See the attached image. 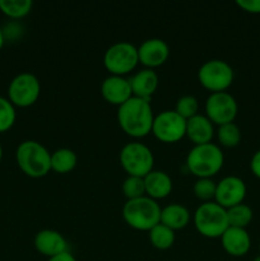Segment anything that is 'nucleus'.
<instances>
[{"label": "nucleus", "mask_w": 260, "mask_h": 261, "mask_svg": "<svg viewBox=\"0 0 260 261\" xmlns=\"http://www.w3.org/2000/svg\"><path fill=\"white\" fill-rule=\"evenodd\" d=\"M18 167L28 177H45L51 171V153L36 140H24L15 150Z\"/></svg>", "instance_id": "f03ea898"}, {"label": "nucleus", "mask_w": 260, "mask_h": 261, "mask_svg": "<svg viewBox=\"0 0 260 261\" xmlns=\"http://www.w3.org/2000/svg\"><path fill=\"white\" fill-rule=\"evenodd\" d=\"M47 261H76V259L68 251L63 252V254L60 255H56V256L54 257H50V259H47Z\"/></svg>", "instance_id": "2f4dec72"}, {"label": "nucleus", "mask_w": 260, "mask_h": 261, "mask_svg": "<svg viewBox=\"0 0 260 261\" xmlns=\"http://www.w3.org/2000/svg\"><path fill=\"white\" fill-rule=\"evenodd\" d=\"M252 261H260V255H259V256H256V257H255V259L252 260Z\"/></svg>", "instance_id": "f704fd0d"}, {"label": "nucleus", "mask_w": 260, "mask_h": 261, "mask_svg": "<svg viewBox=\"0 0 260 261\" xmlns=\"http://www.w3.org/2000/svg\"><path fill=\"white\" fill-rule=\"evenodd\" d=\"M246 191V185L242 178L237 176H227L217 184L214 201L227 211L244 203Z\"/></svg>", "instance_id": "f8f14e48"}, {"label": "nucleus", "mask_w": 260, "mask_h": 261, "mask_svg": "<svg viewBox=\"0 0 260 261\" xmlns=\"http://www.w3.org/2000/svg\"><path fill=\"white\" fill-rule=\"evenodd\" d=\"M149 241L157 250H168L175 244V231L160 223L149 231Z\"/></svg>", "instance_id": "4be33fe9"}, {"label": "nucleus", "mask_w": 260, "mask_h": 261, "mask_svg": "<svg viewBox=\"0 0 260 261\" xmlns=\"http://www.w3.org/2000/svg\"><path fill=\"white\" fill-rule=\"evenodd\" d=\"M17 119L15 106L5 97L0 96V133L12 129Z\"/></svg>", "instance_id": "a878e982"}, {"label": "nucleus", "mask_w": 260, "mask_h": 261, "mask_svg": "<svg viewBox=\"0 0 260 261\" xmlns=\"http://www.w3.org/2000/svg\"><path fill=\"white\" fill-rule=\"evenodd\" d=\"M235 73L227 61L213 59L208 60L198 70V81L205 89L212 93L226 92L232 86Z\"/></svg>", "instance_id": "0eeeda50"}, {"label": "nucleus", "mask_w": 260, "mask_h": 261, "mask_svg": "<svg viewBox=\"0 0 260 261\" xmlns=\"http://www.w3.org/2000/svg\"><path fill=\"white\" fill-rule=\"evenodd\" d=\"M4 42H5V38H4V35H3L2 28H0V50H2V47L4 46Z\"/></svg>", "instance_id": "473e14b6"}, {"label": "nucleus", "mask_w": 260, "mask_h": 261, "mask_svg": "<svg viewBox=\"0 0 260 261\" xmlns=\"http://www.w3.org/2000/svg\"><path fill=\"white\" fill-rule=\"evenodd\" d=\"M138 64V47L126 41L110 46L103 56V65L111 75L124 76L134 70Z\"/></svg>", "instance_id": "6e6552de"}, {"label": "nucleus", "mask_w": 260, "mask_h": 261, "mask_svg": "<svg viewBox=\"0 0 260 261\" xmlns=\"http://www.w3.org/2000/svg\"><path fill=\"white\" fill-rule=\"evenodd\" d=\"M41 93V83L32 73H20L12 79L8 87V99L15 107H30L37 102Z\"/></svg>", "instance_id": "1a4fd4ad"}, {"label": "nucleus", "mask_w": 260, "mask_h": 261, "mask_svg": "<svg viewBox=\"0 0 260 261\" xmlns=\"http://www.w3.org/2000/svg\"><path fill=\"white\" fill-rule=\"evenodd\" d=\"M32 5L31 0H0V12L12 19H20L30 14Z\"/></svg>", "instance_id": "5701e85b"}, {"label": "nucleus", "mask_w": 260, "mask_h": 261, "mask_svg": "<svg viewBox=\"0 0 260 261\" xmlns=\"http://www.w3.org/2000/svg\"><path fill=\"white\" fill-rule=\"evenodd\" d=\"M216 189L217 184L212 178H198L194 184L193 191L199 200L208 203L216 196Z\"/></svg>", "instance_id": "cd10ccee"}, {"label": "nucleus", "mask_w": 260, "mask_h": 261, "mask_svg": "<svg viewBox=\"0 0 260 261\" xmlns=\"http://www.w3.org/2000/svg\"><path fill=\"white\" fill-rule=\"evenodd\" d=\"M120 163L127 176L143 177L153 171L154 157L149 148L143 143H127L120 150Z\"/></svg>", "instance_id": "423d86ee"}, {"label": "nucleus", "mask_w": 260, "mask_h": 261, "mask_svg": "<svg viewBox=\"0 0 260 261\" xmlns=\"http://www.w3.org/2000/svg\"><path fill=\"white\" fill-rule=\"evenodd\" d=\"M33 245L35 249L47 259L69 251V244L66 239L55 229H42L37 232L33 240Z\"/></svg>", "instance_id": "4468645a"}, {"label": "nucleus", "mask_w": 260, "mask_h": 261, "mask_svg": "<svg viewBox=\"0 0 260 261\" xmlns=\"http://www.w3.org/2000/svg\"><path fill=\"white\" fill-rule=\"evenodd\" d=\"M170 56V47L162 38H148L138 47L139 63L145 69H154L163 65Z\"/></svg>", "instance_id": "ddd939ff"}, {"label": "nucleus", "mask_w": 260, "mask_h": 261, "mask_svg": "<svg viewBox=\"0 0 260 261\" xmlns=\"http://www.w3.org/2000/svg\"><path fill=\"white\" fill-rule=\"evenodd\" d=\"M190 222V212L181 204H170L161 211V223L172 231L185 228Z\"/></svg>", "instance_id": "aec40b11"}, {"label": "nucleus", "mask_w": 260, "mask_h": 261, "mask_svg": "<svg viewBox=\"0 0 260 261\" xmlns=\"http://www.w3.org/2000/svg\"><path fill=\"white\" fill-rule=\"evenodd\" d=\"M78 157L75 152L69 148H60L51 153V171L56 173H69L76 167Z\"/></svg>", "instance_id": "412c9836"}, {"label": "nucleus", "mask_w": 260, "mask_h": 261, "mask_svg": "<svg viewBox=\"0 0 260 261\" xmlns=\"http://www.w3.org/2000/svg\"><path fill=\"white\" fill-rule=\"evenodd\" d=\"M224 154L219 145L208 144L194 145L186 157V167L189 172L198 178H212L222 170Z\"/></svg>", "instance_id": "7ed1b4c3"}, {"label": "nucleus", "mask_w": 260, "mask_h": 261, "mask_svg": "<svg viewBox=\"0 0 260 261\" xmlns=\"http://www.w3.org/2000/svg\"><path fill=\"white\" fill-rule=\"evenodd\" d=\"M175 111L185 120L191 119V117H194L195 115H198V111H199L198 99H196L194 96H190V94H186V96L180 97V98L177 99V102H176Z\"/></svg>", "instance_id": "c85d7f7f"}, {"label": "nucleus", "mask_w": 260, "mask_h": 261, "mask_svg": "<svg viewBox=\"0 0 260 261\" xmlns=\"http://www.w3.org/2000/svg\"><path fill=\"white\" fill-rule=\"evenodd\" d=\"M122 193L127 200L145 196L144 178L137 176H127L122 182Z\"/></svg>", "instance_id": "bb28decb"}, {"label": "nucleus", "mask_w": 260, "mask_h": 261, "mask_svg": "<svg viewBox=\"0 0 260 261\" xmlns=\"http://www.w3.org/2000/svg\"><path fill=\"white\" fill-rule=\"evenodd\" d=\"M221 242L224 251L233 257L245 256L251 247L250 234L244 228L228 227L222 234Z\"/></svg>", "instance_id": "dca6fc26"}, {"label": "nucleus", "mask_w": 260, "mask_h": 261, "mask_svg": "<svg viewBox=\"0 0 260 261\" xmlns=\"http://www.w3.org/2000/svg\"><path fill=\"white\" fill-rule=\"evenodd\" d=\"M152 134L160 142L176 143L186 137V120L173 110L162 111L154 116Z\"/></svg>", "instance_id": "9d476101"}, {"label": "nucleus", "mask_w": 260, "mask_h": 261, "mask_svg": "<svg viewBox=\"0 0 260 261\" xmlns=\"http://www.w3.org/2000/svg\"><path fill=\"white\" fill-rule=\"evenodd\" d=\"M250 168H251V172L254 173L255 177L260 178V149L255 152V154L252 155L251 162H250Z\"/></svg>", "instance_id": "7c9ffc66"}, {"label": "nucleus", "mask_w": 260, "mask_h": 261, "mask_svg": "<svg viewBox=\"0 0 260 261\" xmlns=\"http://www.w3.org/2000/svg\"><path fill=\"white\" fill-rule=\"evenodd\" d=\"M161 206L147 195L126 200L122 206V217L126 224L137 231L149 232L161 223Z\"/></svg>", "instance_id": "20e7f679"}, {"label": "nucleus", "mask_w": 260, "mask_h": 261, "mask_svg": "<svg viewBox=\"0 0 260 261\" xmlns=\"http://www.w3.org/2000/svg\"><path fill=\"white\" fill-rule=\"evenodd\" d=\"M259 249H260V246H259Z\"/></svg>", "instance_id": "c9c22d12"}, {"label": "nucleus", "mask_w": 260, "mask_h": 261, "mask_svg": "<svg viewBox=\"0 0 260 261\" xmlns=\"http://www.w3.org/2000/svg\"><path fill=\"white\" fill-rule=\"evenodd\" d=\"M154 114L150 101L132 97L117 110V122L129 137L139 139L152 133Z\"/></svg>", "instance_id": "f257e3e1"}, {"label": "nucleus", "mask_w": 260, "mask_h": 261, "mask_svg": "<svg viewBox=\"0 0 260 261\" xmlns=\"http://www.w3.org/2000/svg\"><path fill=\"white\" fill-rule=\"evenodd\" d=\"M205 112V116L213 124L221 126L233 122L239 112V106L235 97L228 92H217V93H211L206 98Z\"/></svg>", "instance_id": "9b49d317"}, {"label": "nucleus", "mask_w": 260, "mask_h": 261, "mask_svg": "<svg viewBox=\"0 0 260 261\" xmlns=\"http://www.w3.org/2000/svg\"><path fill=\"white\" fill-rule=\"evenodd\" d=\"M144 186L145 195L157 201L170 195L173 184L172 178L170 177L168 173L163 172V171L153 170L144 177Z\"/></svg>", "instance_id": "6ab92c4d"}, {"label": "nucleus", "mask_w": 260, "mask_h": 261, "mask_svg": "<svg viewBox=\"0 0 260 261\" xmlns=\"http://www.w3.org/2000/svg\"><path fill=\"white\" fill-rule=\"evenodd\" d=\"M133 97L150 101L160 84L158 74L153 69H142L129 79Z\"/></svg>", "instance_id": "f3484780"}, {"label": "nucleus", "mask_w": 260, "mask_h": 261, "mask_svg": "<svg viewBox=\"0 0 260 261\" xmlns=\"http://www.w3.org/2000/svg\"><path fill=\"white\" fill-rule=\"evenodd\" d=\"M194 226L206 239H221L229 227L227 211L216 201L200 204L194 213Z\"/></svg>", "instance_id": "39448f33"}, {"label": "nucleus", "mask_w": 260, "mask_h": 261, "mask_svg": "<svg viewBox=\"0 0 260 261\" xmlns=\"http://www.w3.org/2000/svg\"><path fill=\"white\" fill-rule=\"evenodd\" d=\"M186 137L194 143V145L212 143L214 137L213 122L204 115H195L186 120Z\"/></svg>", "instance_id": "a211bd4d"}, {"label": "nucleus", "mask_w": 260, "mask_h": 261, "mask_svg": "<svg viewBox=\"0 0 260 261\" xmlns=\"http://www.w3.org/2000/svg\"><path fill=\"white\" fill-rule=\"evenodd\" d=\"M236 4L245 12L260 14V0H237Z\"/></svg>", "instance_id": "c756f323"}, {"label": "nucleus", "mask_w": 260, "mask_h": 261, "mask_svg": "<svg viewBox=\"0 0 260 261\" xmlns=\"http://www.w3.org/2000/svg\"><path fill=\"white\" fill-rule=\"evenodd\" d=\"M217 138L222 147L235 148L241 142V130L235 122L221 125L217 130Z\"/></svg>", "instance_id": "393cba45"}, {"label": "nucleus", "mask_w": 260, "mask_h": 261, "mask_svg": "<svg viewBox=\"0 0 260 261\" xmlns=\"http://www.w3.org/2000/svg\"><path fill=\"white\" fill-rule=\"evenodd\" d=\"M252 216H254L252 209L244 203L227 209L228 224L229 227H235V228L246 229V227L251 223Z\"/></svg>", "instance_id": "b1692460"}, {"label": "nucleus", "mask_w": 260, "mask_h": 261, "mask_svg": "<svg viewBox=\"0 0 260 261\" xmlns=\"http://www.w3.org/2000/svg\"><path fill=\"white\" fill-rule=\"evenodd\" d=\"M101 94L105 101L120 107L133 97L129 79L119 75H110L102 82Z\"/></svg>", "instance_id": "2eb2a0df"}, {"label": "nucleus", "mask_w": 260, "mask_h": 261, "mask_svg": "<svg viewBox=\"0 0 260 261\" xmlns=\"http://www.w3.org/2000/svg\"><path fill=\"white\" fill-rule=\"evenodd\" d=\"M2 158H3V148L2 145H0V161H2Z\"/></svg>", "instance_id": "72a5a7b5"}]
</instances>
